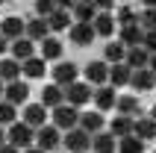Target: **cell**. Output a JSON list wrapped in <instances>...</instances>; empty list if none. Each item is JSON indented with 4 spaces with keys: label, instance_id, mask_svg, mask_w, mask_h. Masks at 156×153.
<instances>
[{
    "label": "cell",
    "instance_id": "ac0fdd59",
    "mask_svg": "<svg viewBox=\"0 0 156 153\" xmlns=\"http://www.w3.org/2000/svg\"><path fill=\"white\" fill-rule=\"evenodd\" d=\"M130 85L136 88V91H150L156 85V74L150 68H141V71H133V76H130Z\"/></svg>",
    "mask_w": 156,
    "mask_h": 153
},
{
    "label": "cell",
    "instance_id": "8992f818",
    "mask_svg": "<svg viewBox=\"0 0 156 153\" xmlns=\"http://www.w3.org/2000/svg\"><path fill=\"white\" fill-rule=\"evenodd\" d=\"M59 144H62V133L53 127V124H47V127H41V130H35V147H38V150L50 153V150H56Z\"/></svg>",
    "mask_w": 156,
    "mask_h": 153
},
{
    "label": "cell",
    "instance_id": "f546056e",
    "mask_svg": "<svg viewBox=\"0 0 156 153\" xmlns=\"http://www.w3.org/2000/svg\"><path fill=\"white\" fill-rule=\"evenodd\" d=\"M74 18H77V24H94V18H97L94 3H91V0L77 3V6H74Z\"/></svg>",
    "mask_w": 156,
    "mask_h": 153
},
{
    "label": "cell",
    "instance_id": "30bf717a",
    "mask_svg": "<svg viewBox=\"0 0 156 153\" xmlns=\"http://www.w3.org/2000/svg\"><path fill=\"white\" fill-rule=\"evenodd\" d=\"M24 124H30L33 130L47 127V109H44L41 103H27L24 106Z\"/></svg>",
    "mask_w": 156,
    "mask_h": 153
},
{
    "label": "cell",
    "instance_id": "8fae6325",
    "mask_svg": "<svg viewBox=\"0 0 156 153\" xmlns=\"http://www.w3.org/2000/svg\"><path fill=\"white\" fill-rule=\"evenodd\" d=\"M68 38H71V44H77V47H88L97 35H94V27L91 24H74L68 30Z\"/></svg>",
    "mask_w": 156,
    "mask_h": 153
},
{
    "label": "cell",
    "instance_id": "ba28073f",
    "mask_svg": "<svg viewBox=\"0 0 156 153\" xmlns=\"http://www.w3.org/2000/svg\"><path fill=\"white\" fill-rule=\"evenodd\" d=\"M83 74H86V83L88 85H97V88H100V85H109V65H106L103 59L88 62Z\"/></svg>",
    "mask_w": 156,
    "mask_h": 153
},
{
    "label": "cell",
    "instance_id": "4fadbf2b",
    "mask_svg": "<svg viewBox=\"0 0 156 153\" xmlns=\"http://www.w3.org/2000/svg\"><path fill=\"white\" fill-rule=\"evenodd\" d=\"M91 153H118V138H115L109 130L91 136Z\"/></svg>",
    "mask_w": 156,
    "mask_h": 153
},
{
    "label": "cell",
    "instance_id": "1f68e13d",
    "mask_svg": "<svg viewBox=\"0 0 156 153\" xmlns=\"http://www.w3.org/2000/svg\"><path fill=\"white\" fill-rule=\"evenodd\" d=\"M139 27L144 33H153L156 30V6H144L139 12Z\"/></svg>",
    "mask_w": 156,
    "mask_h": 153
},
{
    "label": "cell",
    "instance_id": "277c9868",
    "mask_svg": "<svg viewBox=\"0 0 156 153\" xmlns=\"http://www.w3.org/2000/svg\"><path fill=\"white\" fill-rule=\"evenodd\" d=\"M91 97H94V88H91L88 83H80V80H77L74 85H68V88H65V103H68V106H74V109H83Z\"/></svg>",
    "mask_w": 156,
    "mask_h": 153
},
{
    "label": "cell",
    "instance_id": "e575fe53",
    "mask_svg": "<svg viewBox=\"0 0 156 153\" xmlns=\"http://www.w3.org/2000/svg\"><path fill=\"white\" fill-rule=\"evenodd\" d=\"M53 12H56V3H53V0H38V3H35V18H44V21H47Z\"/></svg>",
    "mask_w": 156,
    "mask_h": 153
},
{
    "label": "cell",
    "instance_id": "f1b7e54d",
    "mask_svg": "<svg viewBox=\"0 0 156 153\" xmlns=\"http://www.w3.org/2000/svg\"><path fill=\"white\" fill-rule=\"evenodd\" d=\"M94 35H103V38H109V35L115 33V18L112 15H106V12H97V18H94Z\"/></svg>",
    "mask_w": 156,
    "mask_h": 153
},
{
    "label": "cell",
    "instance_id": "8d00e7d4",
    "mask_svg": "<svg viewBox=\"0 0 156 153\" xmlns=\"http://www.w3.org/2000/svg\"><path fill=\"white\" fill-rule=\"evenodd\" d=\"M91 3H94V9H97V12H106V15H109V12L115 9V0H91Z\"/></svg>",
    "mask_w": 156,
    "mask_h": 153
},
{
    "label": "cell",
    "instance_id": "74e56055",
    "mask_svg": "<svg viewBox=\"0 0 156 153\" xmlns=\"http://www.w3.org/2000/svg\"><path fill=\"white\" fill-rule=\"evenodd\" d=\"M9 50V41H6V38H3V35H0V56H3V53H6Z\"/></svg>",
    "mask_w": 156,
    "mask_h": 153
},
{
    "label": "cell",
    "instance_id": "603a6c76",
    "mask_svg": "<svg viewBox=\"0 0 156 153\" xmlns=\"http://www.w3.org/2000/svg\"><path fill=\"white\" fill-rule=\"evenodd\" d=\"M62 50H65L62 41H59V38H53V35L41 41V59L44 62H62Z\"/></svg>",
    "mask_w": 156,
    "mask_h": 153
},
{
    "label": "cell",
    "instance_id": "44dd1931",
    "mask_svg": "<svg viewBox=\"0 0 156 153\" xmlns=\"http://www.w3.org/2000/svg\"><path fill=\"white\" fill-rule=\"evenodd\" d=\"M127 68L130 71H141V68H147L150 65V53L144 50V47H133V50H127Z\"/></svg>",
    "mask_w": 156,
    "mask_h": 153
},
{
    "label": "cell",
    "instance_id": "83f0119b",
    "mask_svg": "<svg viewBox=\"0 0 156 153\" xmlns=\"http://www.w3.org/2000/svg\"><path fill=\"white\" fill-rule=\"evenodd\" d=\"M103 56H106V59H103L106 65H118V62L127 59V47H124L121 41H109V44L103 47Z\"/></svg>",
    "mask_w": 156,
    "mask_h": 153
},
{
    "label": "cell",
    "instance_id": "e0dca14e",
    "mask_svg": "<svg viewBox=\"0 0 156 153\" xmlns=\"http://www.w3.org/2000/svg\"><path fill=\"white\" fill-rule=\"evenodd\" d=\"M62 103H65V88H59V85H53V83L41 88V106L44 109H56Z\"/></svg>",
    "mask_w": 156,
    "mask_h": 153
},
{
    "label": "cell",
    "instance_id": "60d3db41",
    "mask_svg": "<svg viewBox=\"0 0 156 153\" xmlns=\"http://www.w3.org/2000/svg\"><path fill=\"white\" fill-rule=\"evenodd\" d=\"M6 144V133H3V127H0V147Z\"/></svg>",
    "mask_w": 156,
    "mask_h": 153
},
{
    "label": "cell",
    "instance_id": "52a82bcc",
    "mask_svg": "<svg viewBox=\"0 0 156 153\" xmlns=\"http://www.w3.org/2000/svg\"><path fill=\"white\" fill-rule=\"evenodd\" d=\"M77 74H80V68L74 62H56V65H53V85L68 88V85L77 83Z\"/></svg>",
    "mask_w": 156,
    "mask_h": 153
},
{
    "label": "cell",
    "instance_id": "9a60e30c",
    "mask_svg": "<svg viewBox=\"0 0 156 153\" xmlns=\"http://www.w3.org/2000/svg\"><path fill=\"white\" fill-rule=\"evenodd\" d=\"M50 27H47V21L44 18H30L27 21V38L30 41H44V38H50Z\"/></svg>",
    "mask_w": 156,
    "mask_h": 153
},
{
    "label": "cell",
    "instance_id": "d4e9b609",
    "mask_svg": "<svg viewBox=\"0 0 156 153\" xmlns=\"http://www.w3.org/2000/svg\"><path fill=\"white\" fill-rule=\"evenodd\" d=\"M133 127H136V118L118 115V118H112V124H109V133H112L115 138H127V136H133Z\"/></svg>",
    "mask_w": 156,
    "mask_h": 153
},
{
    "label": "cell",
    "instance_id": "f35d334b",
    "mask_svg": "<svg viewBox=\"0 0 156 153\" xmlns=\"http://www.w3.org/2000/svg\"><path fill=\"white\" fill-rule=\"evenodd\" d=\"M0 153H21V150H15L12 144H3V147H0Z\"/></svg>",
    "mask_w": 156,
    "mask_h": 153
},
{
    "label": "cell",
    "instance_id": "4316f807",
    "mask_svg": "<svg viewBox=\"0 0 156 153\" xmlns=\"http://www.w3.org/2000/svg\"><path fill=\"white\" fill-rule=\"evenodd\" d=\"M47 27H50V33H62V30H71V27H74V21H71V12H62V9H56V12L47 18Z\"/></svg>",
    "mask_w": 156,
    "mask_h": 153
},
{
    "label": "cell",
    "instance_id": "7c38bea8",
    "mask_svg": "<svg viewBox=\"0 0 156 153\" xmlns=\"http://www.w3.org/2000/svg\"><path fill=\"white\" fill-rule=\"evenodd\" d=\"M94 106H97V112L103 115V112H109V109H115V103H118V94H115V88L112 85H100L94 91Z\"/></svg>",
    "mask_w": 156,
    "mask_h": 153
},
{
    "label": "cell",
    "instance_id": "3957f363",
    "mask_svg": "<svg viewBox=\"0 0 156 153\" xmlns=\"http://www.w3.org/2000/svg\"><path fill=\"white\" fill-rule=\"evenodd\" d=\"M62 147L68 153H91V136H88L86 130H71L62 136Z\"/></svg>",
    "mask_w": 156,
    "mask_h": 153
},
{
    "label": "cell",
    "instance_id": "ffe728a7",
    "mask_svg": "<svg viewBox=\"0 0 156 153\" xmlns=\"http://www.w3.org/2000/svg\"><path fill=\"white\" fill-rule=\"evenodd\" d=\"M133 71L127 68V62H118V65H109V85L112 88H121V85H130Z\"/></svg>",
    "mask_w": 156,
    "mask_h": 153
},
{
    "label": "cell",
    "instance_id": "2e32d148",
    "mask_svg": "<svg viewBox=\"0 0 156 153\" xmlns=\"http://www.w3.org/2000/svg\"><path fill=\"white\" fill-rule=\"evenodd\" d=\"M80 130H86L88 136H97L103 133V115L100 112H80Z\"/></svg>",
    "mask_w": 156,
    "mask_h": 153
},
{
    "label": "cell",
    "instance_id": "cb8c5ba5",
    "mask_svg": "<svg viewBox=\"0 0 156 153\" xmlns=\"http://www.w3.org/2000/svg\"><path fill=\"white\" fill-rule=\"evenodd\" d=\"M21 80V62L15 59H0V83H18Z\"/></svg>",
    "mask_w": 156,
    "mask_h": 153
},
{
    "label": "cell",
    "instance_id": "5bb4252c",
    "mask_svg": "<svg viewBox=\"0 0 156 153\" xmlns=\"http://www.w3.org/2000/svg\"><path fill=\"white\" fill-rule=\"evenodd\" d=\"M141 38H144V30H141L139 24H136V27H121V30H118V41H121L127 50L141 47Z\"/></svg>",
    "mask_w": 156,
    "mask_h": 153
},
{
    "label": "cell",
    "instance_id": "ee69618b",
    "mask_svg": "<svg viewBox=\"0 0 156 153\" xmlns=\"http://www.w3.org/2000/svg\"><path fill=\"white\" fill-rule=\"evenodd\" d=\"M3 88H6V85H3V83H0V100H3Z\"/></svg>",
    "mask_w": 156,
    "mask_h": 153
},
{
    "label": "cell",
    "instance_id": "836d02e7",
    "mask_svg": "<svg viewBox=\"0 0 156 153\" xmlns=\"http://www.w3.org/2000/svg\"><path fill=\"white\" fill-rule=\"evenodd\" d=\"M15 118H18V109L12 106V103L0 100V127H6L9 121H15Z\"/></svg>",
    "mask_w": 156,
    "mask_h": 153
},
{
    "label": "cell",
    "instance_id": "7a4b0ae2",
    "mask_svg": "<svg viewBox=\"0 0 156 153\" xmlns=\"http://www.w3.org/2000/svg\"><path fill=\"white\" fill-rule=\"evenodd\" d=\"M53 127L59 130V133H71V130L80 127V109H74V106H68V103H62V106H56L50 115Z\"/></svg>",
    "mask_w": 156,
    "mask_h": 153
},
{
    "label": "cell",
    "instance_id": "5b68a950",
    "mask_svg": "<svg viewBox=\"0 0 156 153\" xmlns=\"http://www.w3.org/2000/svg\"><path fill=\"white\" fill-rule=\"evenodd\" d=\"M0 35L6 41H18V38H27V21L18 15H9L0 21Z\"/></svg>",
    "mask_w": 156,
    "mask_h": 153
},
{
    "label": "cell",
    "instance_id": "d590c367",
    "mask_svg": "<svg viewBox=\"0 0 156 153\" xmlns=\"http://www.w3.org/2000/svg\"><path fill=\"white\" fill-rule=\"evenodd\" d=\"M141 47H144L150 56H156V30H153V33H144V38H141Z\"/></svg>",
    "mask_w": 156,
    "mask_h": 153
},
{
    "label": "cell",
    "instance_id": "ab89813d",
    "mask_svg": "<svg viewBox=\"0 0 156 153\" xmlns=\"http://www.w3.org/2000/svg\"><path fill=\"white\" fill-rule=\"evenodd\" d=\"M147 68H150V71L156 74V56H150V65H147Z\"/></svg>",
    "mask_w": 156,
    "mask_h": 153
},
{
    "label": "cell",
    "instance_id": "7402d4cb",
    "mask_svg": "<svg viewBox=\"0 0 156 153\" xmlns=\"http://www.w3.org/2000/svg\"><path fill=\"white\" fill-rule=\"evenodd\" d=\"M21 74H24L27 80H41V76L47 74V68H44V59H41V56H33V59L21 62Z\"/></svg>",
    "mask_w": 156,
    "mask_h": 153
},
{
    "label": "cell",
    "instance_id": "d6986e66",
    "mask_svg": "<svg viewBox=\"0 0 156 153\" xmlns=\"http://www.w3.org/2000/svg\"><path fill=\"white\" fill-rule=\"evenodd\" d=\"M133 136L141 138L144 144H147V141H153V138H156V121L150 118V115L139 118V121H136V127H133Z\"/></svg>",
    "mask_w": 156,
    "mask_h": 153
},
{
    "label": "cell",
    "instance_id": "4dcf8cb0",
    "mask_svg": "<svg viewBox=\"0 0 156 153\" xmlns=\"http://www.w3.org/2000/svg\"><path fill=\"white\" fill-rule=\"evenodd\" d=\"M118 153H144V141L136 138V136L118 138Z\"/></svg>",
    "mask_w": 156,
    "mask_h": 153
},
{
    "label": "cell",
    "instance_id": "7bdbcfd3",
    "mask_svg": "<svg viewBox=\"0 0 156 153\" xmlns=\"http://www.w3.org/2000/svg\"><path fill=\"white\" fill-rule=\"evenodd\" d=\"M150 118H153V121H156V106H153V109H150Z\"/></svg>",
    "mask_w": 156,
    "mask_h": 153
},
{
    "label": "cell",
    "instance_id": "b9f144b4",
    "mask_svg": "<svg viewBox=\"0 0 156 153\" xmlns=\"http://www.w3.org/2000/svg\"><path fill=\"white\" fill-rule=\"evenodd\" d=\"M24 153H44V150H38V147H30V150H24Z\"/></svg>",
    "mask_w": 156,
    "mask_h": 153
},
{
    "label": "cell",
    "instance_id": "6da1fadb",
    "mask_svg": "<svg viewBox=\"0 0 156 153\" xmlns=\"http://www.w3.org/2000/svg\"><path fill=\"white\" fill-rule=\"evenodd\" d=\"M6 144H12L15 150H30L35 144V130L24 121H15V124H9V133H6Z\"/></svg>",
    "mask_w": 156,
    "mask_h": 153
},
{
    "label": "cell",
    "instance_id": "484cf974",
    "mask_svg": "<svg viewBox=\"0 0 156 153\" xmlns=\"http://www.w3.org/2000/svg\"><path fill=\"white\" fill-rule=\"evenodd\" d=\"M33 44L35 41H30V38H18V41H12V50H9V53H12V59H15V62L33 59V50H35Z\"/></svg>",
    "mask_w": 156,
    "mask_h": 153
},
{
    "label": "cell",
    "instance_id": "9c48e42d",
    "mask_svg": "<svg viewBox=\"0 0 156 153\" xmlns=\"http://www.w3.org/2000/svg\"><path fill=\"white\" fill-rule=\"evenodd\" d=\"M27 97H30V83H24V80H18V83H9L6 88H3V100L12 103V106H24Z\"/></svg>",
    "mask_w": 156,
    "mask_h": 153
},
{
    "label": "cell",
    "instance_id": "d6a6232c",
    "mask_svg": "<svg viewBox=\"0 0 156 153\" xmlns=\"http://www.w3.org/2000/svg\"><path fill=\"white\" fill-rule=\"evenodd\" d=\"M118 24H121V27H136V24H139V12L130 9V6H121V9H118Z\"/></svg>",
    "mask_w": 156,
    "mask_h": 153
}]
</instances>
